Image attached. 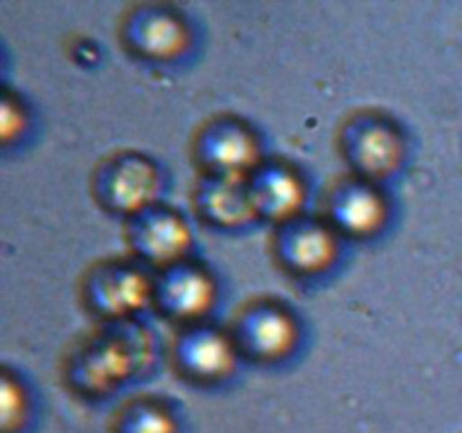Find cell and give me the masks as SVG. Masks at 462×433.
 <instances>
[{
	"label": "cell",
	"mask_w": 462,
	"mask_h": 433,
	"mask_svg": "<svg viewBox=\"0 0 462 433\" xmlns=\"http://www.w3.org/2000/svg\"><path fill=\"white\" fill-rule=\"evenodd\" d=\"M161 356H165V345L140 318L93 323L63 347L57 377L75 400L104 401L149 377Z\"/></svg>",
	"instance_id": "1"
},
{
	"label": "cell",
	"mask_w": 462,
	"mask_h": 433,
	"mask_svg": "<svg viewBox=\"0 0 462 433\" xmlns=\"http://www.w3.org/2000/svg\"><path fill=\"white\" fill-rule=\"evenodd\" d=\"M334 147L346 171L386 185L409 161L411 143L404 124L386 108H352L334 131Z\"/></svg>",
	"instance_id": "2"
},
{
	"label": "cell",
	"mask_w": 462,
	"mask_h": 433,
	"mask_svg": "<svg viewBox=\"0 0 462 433\" xmlns=\"http://www.w3.org/2000/svg\"><path fill=\"white\" fill-rule=\"evenodd\" d=\"M117 45L149 66H179L197 50V25L183 7L165 0H138L120 12Z\"/></svg>",
	"instance_id": "3"
},
{
	"label": "cell",
	"mask_w": 462,
	"mask_h": 433,
	"mask_svg": "<svg viewBox=\"0 0 462 433\" xmlns=\"http://www.w3.org/2000/svg\"><path fill=\"white\" fill-rule=\"evenodd\" d=\"M77 302L93 323L140 318L152 309L153 271L131 255L97 257L77 278Z\"/></svg>",
	"instance_id": "4"
},
{
	"label": "cell",
	"mask_w": 462,
	"mask_h": 433,
	"mask_svg": "<svg viewBox=\"0 0 462 433\" xmlns=\"http://www.w3.org/2000/svg\"><path fill=\"white\" fill-rule=\"evenodd\" d=\"M230 336L244 364L275 368L300 352L305 327L298 311L278 296H253L235 307Z\"/></svg>",
	"instance_id": "5"
},
{
	"label": "cell",
	"mask_w": 462,
	"mask_h": 433,
	"mask_svg": "<svg viewBox=\"0 0 462 433\" xmlns=\"http://www.w3.org/2000/svg\"><path fill=\"white\" fill-rule=\"evenodd\" d=\"M165 171L149 153L134 147L111 149L95 161L88 192L95 206L111 216L129 219L162 201Z\"/></svg>",
	"instance_id": "6"
},
{
	"label": "cell",
	"mask_w": 462,
	"mask_h": 433,
	"mask_svg": "<svg viewBox=\"0 0 462 433\" xmlns=\"http://www.w3.org/2000/svg\"><path fill=\"white\" fill-rule=\"evenodd\" d=\"M188 156L197 176L246 179L266 153L260 131L246 117L219 111L194 126L188 140Z\"/></svg>",
	"instance_id": "7"
},
{
	"label": "cell",
	"mask_w": 462,
	"mask_h": 433,
	"mask_svg": "<svg viewBox=\"0 0 462 433\" xmlns=\"http://www.w3.org/2000/svg\"><path fill=\"white\" fill-rule=\"evenodd\" d=\"M165 359L179 382L194 388L224 386L237 374L239 364H244L228 325L215 320L171 329Z\"/></svg>",
	"instance_id": "8"
},
{
	"label": "cell",
	"mask_w": 462,
	"mask_h": 433,
	"mask_svg": "<svg viewBox=\"0 0 462 433\" xmlns=\"http://www.w3.org/2000/svg\"><path fill=\"white\" fill-rule=\"evenodd\" d=\"M343 239L319 212H302L271 226L269 255L275 269L291 280H319L332 273L343 257Z\"/></svg>",
	"instance_id": "9"
},
{
	"label": "cell",
	"mask_w": 462,
	"mask_h": 433,
	"mask_svg": "<svg viewBox=\"0 0 462 433\" xmlns=\"http://www.w3.org/2000/svg\"><path fill=\"white\" fill-rule=\"evenodd\" d=\"M319 215L343 242H373L391 226L393 201L383 185L341 171L320 189Z\"/></svg>",
	"instance_id": "10"
},
{
	"label": "cell",
	"mask_w": 462,
	"mask_h": 433,
	"mask_svg": "<svg viewBox=\"0 0 462 433\" xmlns=\"http://www.w3.org/2000/svg\"><path fill=\"white\" fill-rule=\"evenodd\" d=\"M219 302V280L199 257H185L153 273L152 311L171 329L210 320Z\"/></svg>",
	"instance_id": "11"
},
{
	"label": "cell",
	"mask_w": 462,
	"mask_h": 433,
	"mask_svg": "<svg viewBox=\"0 0 462 433\" xmlns=\"http://www.w3.org/2000/svg\"><path fill=\"white\" fill-rule=\"evenodd\" d=\"M126 255L138 260L149 271H162L176 262L192 257L194 230L179 207L165 201L144 207L129 216L122 228Z\"/></svg>",
	"instance_id": "12"
},
{
	"label": "cell",
	"mask_w": 462,
	"mask_h": 433,
	"mask_svg": "<svg viewBox=\"0 0 462 433\" xmlns=\"http://www.w3.org/2000/svg\"><path fill=\"white\" fill-rule=\"evenodd\" d=\"M246 188L260 221L278 226L307 212L310 180L305 170L287 156H264L246 176Z\"/></svg>",
	"instance_id": "13"
},
{
	"label": "cell",
	"mask_w": 462,
	"mask_h": 433,
	"mask_svg": "<svg viewBox=\"0 0 462 433\" xmlns=\"http://www.w3.org/2000/svg\"><path fill=\"white\" fill-rule=\"evenodd\" d=\"M189 207L203 226L221 233H237L260 221L246 179L197 176L189 188Z\"/></svg>",
	"instance_id": "14"
},
{
	"label": "cell",
	"mask_w": 462,
	"mask_h": 433,
	"mask_svg": "<svg viewBox=\"0 0 462 433\" xmlns=\"http://www.w3.org/2000/svg\"><path fill=\"white\" fill-rule=\"evenodd\" d=\"M108 433H183L180 413L165 395L135 392L125 397L108 418Z\"/></svg>",
	"instance_id": "15"
},
{
	"label": "cell",
	"mask_w": 462,
	"mask_h": 433,
	"mask_svg": "<svg viewBox=\"0 0 462 433\" xmlns=\"http://www.w3.org/2000/svg\"><path fill=\"white\" fill-rule=\"evenodd\" d=\"M32 419V391L23 374L5 364L0 370V431L23 433Z\"/></svg>",
	"instance_id": "16"
},
{
	"label": "cell",
	"mask_w": 462,
	"mask_h": 433,
	"mask_svg": "<svg viewBox=\"0 0 462 433\" xmlns=\"http://www.w3.org/2000/svg\"><path fill=\"white\" fill-rule=\"evenodd\" d=\"M34 113L18 90L5 86L0 97V140L3 149L18 147L32 134Z\"/></svg>",
	"instance_id": "17"
}]
</instances>
